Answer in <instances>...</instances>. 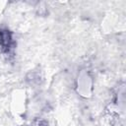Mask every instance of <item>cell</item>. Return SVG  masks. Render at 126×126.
I'll list each match as a JSON object with an SVG mask.
<instances>
[{"mask_svg": "<svg viewBox=\"0 0 126 126\" xmlns=\"http://www.w3.org/2000/svg\"><path fill=\"white\" fill-rule=\"evenodd\" d=\"M16 41L13 32L7 28H0V49L5 55H13Z\"/></svg>", "mask_w": 126, "mask_h": 126, "instance_id": "6da1fadb", "label": "cell"}, {"mask_svg": "<svg viewBox=\"0 0 126 126\" xmlns=\"http://www.w3.org/2000/svg\"><path fill=\"white\" fill-rule=\"evenodd\" d=\"M41 80H42V77L40 75V72H38V71L32 70V71L29 72L27 75V81L31 85H39Z\"/></svg>", "mask_w": 126, "mask_h": 126, "instance_id": "7a4b0ae2", "label": "cell"}, {"mask_svg": "<svg viewBox=\"0 0 126 126\" xmlns=\"http://www.w3.org/2000/svg\"><path fill=\"white\" fill-rule=\"evenodd\" d=\"M32 126H48V123L42 118H36L32 121Z\"/></svg>", "mask_w": 126, "mask_h": 126, "instance_id": "3957f363", "label": "cell"}]
</instances>
